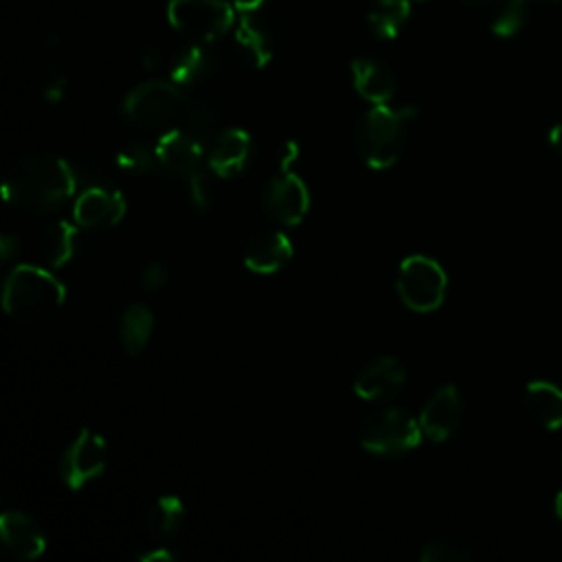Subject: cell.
<instances>
[{
    "instance_id": "obj_1",
    "label": "cell",
    "mask_w": 562,
    "mask_h": 562,
    "mask_svg": "<svg viewBox=\"0 0 562 562\" xmlns=\"http://www.w3.org/2000/svg\"><path fill=\"white\" fill-rule=\"evenodd\" d=\"M77 193V176L57 154L35 151L15 160L2 182V198L22 213L48 215Z\"/></svg>"
},
{
    "instance_id": "obj_2",
    "label": "cell",
    "mask_w": 562,
    "mask_h": 562,
    "mask_svg": "<svg viewBox=\"0 0 562 562\" xmlns=\"http://www.w3.org/2000/svg\"><path fill=\"white\" fill-rule=\"evenodd\" d=\"M66 301L64 283L50 268L18 263L7 274L2 288V307L9 318L22 325L50 321Z\"/></svg>"
},
{
    "instance_id": "obj_3",
    "label": "cell",
    "mask_w": 562,
    "mask_h": 562,
    "mask_svg": "<svg viewBox=\"0 0 562 562\" xmlns=\"http://www.w3.org/2000/svg\"><path fill=\"white\" fill-rule=\"evenodd\" d=\"M415 108H393L391 103L371 105L356 123L353 143L362 162L371 169H389L397 162L408 123L415 119Z\"/></svg>"
},
{
    "instance_id": "obj_4",
    "label": "cell",
    "mask_w": 562,
    "mask_h": 562,
    "mask_svg": "<svg viewBox=\"0 0 562 562\" xmlns=\"http://www.w3.org/2000/svg\"><path fill=\"white\" fill-rule=\"evenodd\" d=\"M189 97L180 86H176L171 79H149L138 86H134L125 99H123V116L147 132H167L173 127H180L187 110H189Z\"/></svg>"
},
{
    "instance_id": "obj_5",
    "label": "cell",
    "mask_w": 562,
    "mask_h": 562,
    "mask_svg": "<svg viewBox=\"0 0 562 562\" xmlns=\"http://www.w3.org/2000/svg\"><path fill=\"white\" fill-rule=\"evenodd\" d=\"M422 426L408 411L386 406L373 411L360 426L362 450L375 457H402L422 443Z\"/></svg>"
},
{
    "instance_id": "obj_6",
    "label": "cell",
    "mask_w": 562,
    "mask_h": 562,
    "mask_svg": "<svg viewBox=\"0 0 562 562\" xmlns=\"http://www.w3.org/2000/svg\"><path fill=\"white\" fill-rule=\"evenodd\" d=\"M395 290L411 312L428 314L441 307L448 292V274L437 259L419 252L408 255L400 261Z\"/></svg>"
},
{
    "instance_id": "obj_7",
    "label": "cell",
    "mask_w": 562,
    "mask_h": 562,
    "mask_svg": "<svg viewBox=\"0 0 562 562\" xmlns=\"http://www.w3.org/2000/svg\"><path fill=\"white\" fill-rule=\"evenodd\" d=\"M235 7L228 0H169L167 22L173 31L198 44L224 37L235 24Z\"/></svg>"
},
{
    "instance_id": "obj_8",
    "label": "cell",
    "mask_w": 562,
    "mask_h": 562,
    "mask_svg": "<svg viewBox=\"0 0 562 562\" xmlns=\"http://www.w3.org/2000/svg\"><path fill=\"white\" fill-rule=\"evenodd\" d=\"M108 465V443L105 437L92 428H81L72 441L64 448L59 459L61 483L79 492L92 481H97Z\"/></svg>"
},
{
    "instance_id": "obj_9",
    "label": "cell",
    "mask_w": 562,
    "mask_h": 562,
    "mask_svg": "<svg viewBox=\"0 0 562 562\" xmlns=\"http://www.w3.org/2000/svg\"><path fill=\"white\" fill-rule=\"evenodd\" d=\"M261 202L266 215L281 226H299L312 206L305 180L292 169H277V173L266 180L261 189Z\"/></svg>"
},
{
    "instance_id": "obj_10",
    "label": "cell",
    "mask_w": 562,
    "mask_h": 562,
    "mask_svg": "<svg viewBox=\"0 0 562 562\" xmlns=\"http://www.w3.org/2000/svg\"><path fill=\"white\" fill-rule=\"evenodd\" d=\"M154 147L158 165L182 180L206 167V143L182 127L162 132Z\"/></svg>"
},
{
    "instance_id": "obj_11",
    "label": "cell",
    "mask_w": 562,
    "mask_h": 562,
    "mask_svg": "<svg viewBox=\"0 0 562 562\" xmlns=\"http://www.w3.org/2000/svg\"><path fill=\"white\" fill-rule=\"evenodd\" d=\"M127 213V200L123 191L110 187H88L77 193L72 202V220L79 228L97 231L105 226H116Z\"/></svg>"
},
{
    "instance_id": "obj_12",
    "label": "cell",
    "mask_w": 562,
    "mask_h": 562,
    "mask_svg": "<svg viewBox=\"0 0 562 562\" xmlns=\"http://www.w3.org/2000/svg\"><path fill=\"white\" fill-rule=\"evenodd\" d=\"M406 384V367L395 356H378L360 367L353 378V393L364 402L395 397Z\"/></svg>"
},
{
    "instance_id": "obj_13",
    "label": "cell",
    "mask_w": 562,
    "mask_h": 562,
    "mask_svg": "<svg viewBox=\"0 0 562 562\" xmlns=\"http://www.w3.org/2000/svg\"><path fill=\"white\" fill-rule=\"evenodd\" d=\"M419 426L426 439L446 441L463 419V395L454 384L439 386L424 404L419 413Z\"/></svg>"
},
{
    "instance_id": "obj_14",
    "label": "cell",
    "mask_w": 562,
    "mask_h": 562,
    "mask_svg": "<svg viewBox=\"0 0 562 562\" xmlns=\"http://www.w3.org/2000/svg\"><path fill=\"white\" fill-rule=\"evenodd\" d=\"M252 151V138L241 127H226L215 132L206 145V169L220 178L228 180L244 171Z\"/></svg>"
},
{
    "instance_id": "obj_15",
    "label": "cell",
    "mask_w": 562,
    "mask_h": 562,
    "mask_svg": "<svg viewBox=\"0 0 562 562\" xmlns=\"http://www.w3.org/2000/svg\"><path fill=\"white\" fill-rule=\"evenodd\" d=\"M0 540L18 560H37L46 551V536L37 520L20 509H9L0 516Z\"/></svg>"
},
{
    "instance_id": "obj_16",
    "label": "cell",
    "mask_w": 562,
    "mask_h": 562,
    "mask_svg": "<svg viewBox=\"0 0 562 562\" xmlns=\"http://www.w3.org/2000/svg\"><path fill=\"white\" fill-rule=\"evenodd\" d=\"M292 255V239L283 231H259L246 244L244 266L257 274H274L290 263Z\"/></svg>"
},
{
    "instance_id": "obj_17",
    "label": "cell",
    "mask_w": 562,
    "mask_h": 562,
    "mask_svg": "<svg viewBox=\"0 0 562 562\" xmlns=\"http://www.w3.org/2000/svg\"><path fill=\"white\" fill-rule=\"evenodd\" d=\"M351 81L356 92L371 105L391 103L397 88L391 68L369 57H358L351 61Z\"/></svg>"
},
{
    "instance_id": "obj_18",
    "label": "cell",
    "mask_w": 562,
    "mask_h": 562,
    "mask_svg": "<svg viewBox=\"0 0 562 562\" xmlns=\"http://www.w3.org/2000/svg\"><path fill=\"white\" fill-rule=\"evenodd\" d=\"M79 246V224L75 220H55L42 231L40 237V250L50 270L68 266L77 257Z\"/></svg>"
},
{
    "instance_id": "obj_19",
    "label": "cell",
    "mask_w": 562,
    "mask_h": 562,
    "mask_svg": "<svg viewBox=\"0 0 562 562\" xmlns=\"http://www.w3.org/2000/svg\"><path fill=\"white\" fill-rule=\"evenodd\" d=\"M522 406L538 426L547 430L562 428V389L560 386L544 380L529 382L522 393Z\"/></svg>"
},
{
    "instance_id": "obj_20",
    "label": "cell",
    "mask_w": 562,
    "mask_h": 562,
    "mask_svg": "<svg viewBox=\"0 0 562 562\" xmlns=\"http://www.w3.org/2000/svg\"><path fill=\"white\" fill-rule=\"evenodd\" d=\"M215 70V57L213 53L198 42H191L184 46L169 64V79L180 86L189 88L200 81H204Z\"/></svg>"
},
{
    "instance_id": "obj_21",
    "label": "cell",
    "mask_w": 562,
    "mask_h": 562,
    "mask_svg": "<svg viewBox=\"0 0 562 562\" xmlns=\"http://www.w3.org/2000/svg\"><path fill=\"white\" fill-rule=\"evenodd\" d=\"M184 516H187V507L180 496H176V494L158 496L145 516V527H147L149 538L154 542L171 540L180 531Z\"/></svg>"
},
{
    "instance_id": "obj_22",
    "label": "cell",
    "mask_w": 562,
    "mask_h": 562,
    "mask_svg": "<svg viewBox=\"0 0 562 562\" xmlns=\"http://www.w3.org/2000/svg\"><path fill=\"white\" fill-rule=\"evenodd\" d=\"M154 312L149 305L145 303H132L123 310L121 321H119V338L123 349L130 356H138L140 351H145V347L151 340L154 334Z\"/></svg>"
},
{
    "instance_id": "obj_23",
    "label": "cell",
    "mask_w": 562,
    "mask_h": 562,
    "mask_svg": "<svg viewBox=\"0 0 562 562\" xmlns=\"http://www.w3.org/2000/svg\"><path fill=\"white\" fill-rule=\"evenodd\" d=\"M235 42L244 50V55L252 61L255 68L268 66V61L274 55L272 35L266 29V24H261V20L257 15L239 18V24L235 26Z\"/></svg>"
},
{
    "instance_id": "obj_24",
    "label": "cell",
    "mask_w": 562,
    "mask_h": 562,
    "mask_svg": "<svg viewBox=\"0 0 562 562\" xmlns=\"http://www.w3.org/2000/svg\"><path fill=\"white\" fill-rule=\"evenodd\" d=\"M408 18H411L408 0H378L369 11L367 22H369V29L380 40H395L406 26Z\"/></svg>"
},
{
    "instance_id": "obj_25",
    "label": "cell",
    "mask_w": 562,
    "mask_h": 562,
    "mask_svg": "<svg viewBox=\"0 0 562 562\" xmlns=\"http://www.w3.org/2000/svg\"><path fill=\"white\" fill-rule=\"evenodd\" d=\"M419 560L422 562H470L472 551L468 549L465 542L452 536H437L422 547Z\"/></svg>"
},
{
    "instance_id": "obj_26",
    "label": "cell",
    "mask_w": 562,
    "mask_h": 562,
    "mask_svg": "<svg viewBox=\"0 0 562 562\" xmlns=\"http://www.w3.org/2000/svg\"><path fill=\"white\" fill-rule=\"evenodd\" d=\"M116 165L123 171L136 173V176H145V173L154 171L156 167H160L158 158H156V147H149L147 143H140V140L123 145L116 151Z\"/></svg>"
},
{
    "instance_id": "obj_27",
    "label": "cell",
    "mask_w": 562,
    "mask_h": 562,
    "mask_svg": "<svg viewBox=\"0 0 562 562\" xmlns=\"http://www.w3.org/2000/svg\"><path fill=\"white\" fill-rule=\"evenodd\" d=\"M529 2H533V0H507L505 7L498 11V15L492 22L494 35H498V37L516 35L529 18Z\"/></svg>"
},
{
    "instance_id": "obj_28",
    "label": "cell",
    "mask_w": 562,
    "mask_h": 562,
    "mask_svg": "<svg viewBox=\"0 0 562 562\" xmlns=\"http://www.w3.org/2000/svg\"><path fill=\"white\" fill-rule=\"evenodd\" d=\"M209 169H200L198 173L189 176L187 182V198L191 209H195L198 213H206L213 204V195H211V187H209Z\"/></svg>"
},
{
    "instance_id": "obj_29",
    "label": "cell",
    "mask_w": 562,
    "mask_h": 562,
    "mask_svg": "<svg viewBox=\"0 0 562 562\" xmlns=\"http://www.w3.org/2000/svg\"><path fill=\"white\" fill-rule=\"evenodd\" d=\"M169 281V270L162 261H149L143 266L140 270V288L147 292V294H156L160 292Z\"/></svg>"
},
{
    "instance_id": "obj_30",
    "label": "cell",
    "mask_w": 562,
    "mask_h": 562,
    "mask_svg": "<svg viewBox=\"0 0 562 562\" xmlns=\"http://www.w3.org/2000/svg\"><path fill=\"white\" fill-rule=\"evenodd\" d=\"M66 90H68V79L66 75L57 68V66H50L44 75V81H42V94L48 103H59L64 97H66Z\"/></svg>"
},
{
    "instance_id": "obj_31",
    "label": "cell",
    "mask_w": 562,
    "mask_h": 562,
    "mask_svg": "<svg viewBox=\"0 0 562 562\" xmlns=\"http://www.w3.org/2000/svg\"><path fill=\"white\" fill-rule=\"evenodd\" d=\"M138 562H176L178 560V553L165 544V542H156L154 547H149L147 551H140L136 555Z\"/></svg>"
},
{
    "instance_id": "obj_32",
    "label": "cell",
    "mask_w": 562,
    "mask_h": 562,
    "mask_svg": "<svg viewBox=\"0 0 562 562\" xmlns=\"http://www.w3.org/2000/svg\"><path fill=\"white\" fill-rule=\"evenodd\" d=\"M299 156H301V147H299V143L296 140H285L283 145H281V149H279V160H277V169H281V171H288V169H292V165L299 160Z\"/></svg>"
},
{
    "instance_id": "obj_33",
    "label": "cell",
    "mask_w": 562,
    "mask_h": 562,
    "mask_svg": "<svg viewBox=\"0 0 562 562\" xmlns=\"http://www.w3.org/2000/svg\"><path fill=\"white\" fill-rule=\"evenodd\" d=\"M20 252V237L13 233H2L0 237V259L11 261Z\"/></svg>"
},
{
    "instance_id": "obj_34",
    "label": "cell",
    "mask_w": 562,
    "mask_h": 562,
    "mask_svg": "<svg viewBox=\"0 0 562 562\" xmlns=\"http://www.w3.org/2000/svg\"><path fill=\"white\" fill-rule=\"evenodd\" d=\"M140 66H143L147 72H156V70L162 66V50L156 48V46H147V48L140 53Z\"/></svg>"
},
{
    "instance_id": "obj_35",
    "label": "cell",
    "mask_w": 562,
    "mask_h": 562,
    "mask_svg": "<svg viewBox=\"0 0 562 562\" xmlns=\"http://www.w3.org/2000/svg\"><path fill=\"white\" fill-rule=\"evenodd\" d=\"M270 0H233V7L241 15H257Z\"/></svg>"
},
{
    "instance_id": "obj_36",
    "label": "cell",
    "mask_w": 562,
    "mask_h": 562,
    "mask_svg": "<svg viewBox=\"0 0 562 562\" xmlns=\"http://www.w3.org/2000/svg\"><path fill=\"white\" fill-rule=\"evenodd\" d=\"M549 143H551V147L562 156V123L555 125V127L549 132Z\"/></svg>"
},
{
    "instance_id": "obj_37",
    "label": "cell",
    "mask_w": 562,
    "mask_h": 562,
    "mask_svg": "<svg viewBox=\"0 0 562 562\" xmlns=\"http://www.w3.org/2000/svg\"><path fill=\"white\" fill-rule=\"evenodd\" d=\"M553 507H555V516H558V520L562 522V492H558V496H555V503H553Z\"/></svg>"
},
{
    "instance_id": "obj_38",
    "label": "cell",
    "mask_w": 562,
    "mask_h": 562,
    "mask_svg": "<svg viewBox=\"0 0 562 562\" xmlns=\"http://www.w3.org/2000/svg\"><path fill=\"white\" fill-rule=\"evenodd\" d=\"M463 2L474 4V7H481V4H487V2H492V0H463Z\"/></svg>"
}]
</instances>
